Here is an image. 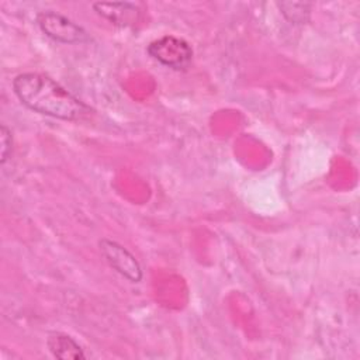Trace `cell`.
I'll return each mask as SVG.
<instances>
[{
  "label": "cell",
  "instance_id": "cell-5",
  "mask_svg": "<svg viewBox=\"0 0 360 360\" xmlns=\"http://www.w3.org/2000/svg\"><path fill=\"white\" fill-rule=\"evenodd\" d=\"M94 11L117 27H131L139 21L141 10L131 1H96Z\"/></svg>",
  "mask_w": 360,
  "mask_h": 360
},
{
  "label": "cell",
  "instance_id": "cell-4",
  "mask_svg": "<svg viewBox=\"0 0 360 360\" xmlns=\"http://www.w3.org/2000/svg\"><path fill=\"white\" fill-rule=\"evenodd\" d=\"M98 246L105 262L117 273H120L131 283H139L142 280V267L136 257L127 248L110 239H101L98 242Z\"/></svg>",
  "mask_w": 360,
  "mask_h": 360
},
{
  "label": "cell",
  "instance_id": "cell-6",
  "mask_svg": "<svg viewBox=\"0 0 360 360\" xmlns=\"http://www.w3.org/2000/svg\"><path fill=\"white\" fill-rule=\"evenodd\" d=\"M46 346L52 356L60 360H82L86 357L82 346L72 336L62 332L49 333Z\"/></svg>",
  "mask_w": 360,
  "mask_h": 360
},
{
  "label": "cell",
  "instance_id": "cell-7",
  "mask_svg": "<svg viewBox=\"0 0 360 360\" xmlns=\"http://www.w3.org/2000/svg\"><path fill=\"white\" fill-rule=\"evenodd\" d=\"M281 14L291 24H305L311 15L312 3L308 1H278L277 3Z\"/></svg>",
  "mask_w": 360,
  "mask_h": 360
},
{
  "label": "cell",
  "instance_id": "cell-3",
  "mask_svg": "<svg viewBox=\"0 0 360 360\" xmlns=\"http://www.w3.org/2000/svg\"><path fill=\"white\" fill-rule=\"evenodd\" d=\"M37 24L46 37L60 44H80L89 39L83 27L53 10L38 13Z\"/></svg>",
  "mask_w": 360,
  "mask_h": 360
},
{
  "label": "cell",
  "instance_id": "cell-2",
  "mask_svg": "<svg viewBox=\"0 0 360 360\" xmlns=\"http://www.w3.org/2000/svg\"><path fill=\"white\" fill-rule=\"evenodd\" d=\"M146 52L150 58L173 70H186L193 60L191 45L174 35H163L152 41Z\"/></svg>",
  "mask_w": 360,
  "mask_h": 360
},
{
  "label": "cell",
  "instance_id": "cell-1",
  "mask_svg": "<svg viewBox=\"0 0 360 360\" xmlns=\"http://www.w3.org/2000/svg\"><path fill=\"white\" fill-rule=\"evenodd\" d=\"M13 91L22 105L42 115L76 121L90 112L89 105L44 73L17 75L13 79Z\"/></svg>",
  "mask_w": 360,
  "mask_h": 360
},
{
  "label": "cell",
  "instance_id": "cell-8",
  "mask_svg": "<svg viewBox=\"0 0 360 360\" xmlns=\"http://www.w3.org/2000/svg\"><path fill=\"white\" fill-rule=\"evenodd\" d=\"M0 143H1V158L0 162L1 165H4L8 159V156L11 155V149H13V136L10 129L1 124L0 127Z\"/></svg>",
  "mask_w": 360,
  "mask_h": 360
}]
</instances>
